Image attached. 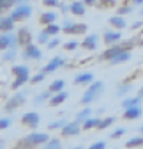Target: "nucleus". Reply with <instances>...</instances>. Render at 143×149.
Returning <instances> with one entry per match:
<instances>
[{
  "label": "nucleus",
  "mask_w": 143,
  "mask_h": 149,
  "mask_svg": "<svg viewBox=\"0 0 143 149\" xmlns=\"http://www.w3.org/2000/svg\"><path fill=\"white\" fill-rule=\"evenodd\" d=\"M126 50V46H124V43H115V45H110L108 48H106L101 55H99V59L101 61H111L113 57H117V55L120 53V52H124Z\"/></svg>",
  "instance_id": "obj_7"
},
{
  "label": "nucleus",
  "mask_w": 143,
  "mask_h": 149,
  "mask_svg": "<svg viewBox=\"0 0 143 149\" xmlns=\"http://www.w3.org/2000/svg\"><path fill=\"white\" fill-rule=\"evenodd\" d=\"M32 16V7L28 4H16L11 11V18L14 22H21V20H28Z\"/></svg>",
  "instance_id": "obj_4"
},
{
  "label": "nucleus",
  "mask_w": 143,
  "mask_h": 149,
  "mask_svg": "<svg viewBox=\"0 0 143 149\" xmlns=\"http://www.w3.org/2000/svg\"><path fill=\"white\" fill-rule=\"evenodd\" d=\"M65 123H67L65 119H57V121H53L48 128H50V130H62V128L65 126Z\"/></svg>",
  "instance_id": "obj_41"
},
{
  "label": "nucleus",
  "mask_w": 143,
  "mask_h": 149,
  "mask_svg": "<svg viewBox=\"0 0 143 149\" xmlns=\"http://www.w3.org/2000/svg\"><path fill=\"white\" fill-rule=\"evenodd\" d=\"M14 20L11 18V14L9 16H2L0 18V32H12L14 30Z\"/></svg>",
  "instance_id": "obj_19"
},
{
  "label": "nucleus",
  "mask_w": 143,
  "mask_h": 149,
  "mask_svg": "<svg viewBox=\"0 0 143 149\" xmlns=\"http://www.w3.org/2000/svg\"><path fill=\"white\" fill-rule=\"evenodd\" d=\"M140 27H143V20H140V22H134V23L131 25V29H133V30H136V29H140Z\"/></svg>",
  "instance_id": "obj_48"
},
{
  "label": "nucleus",
  "mask_w": 143,
  "mask_h": 149,
  "mask_svg": "<svg viewBox=\"0 0 143 149\" xmlns=\"http://www.w3.org/2000/svg\"><path fill=\"white\" fill-rule=\"evenodd\" d=\"M44 147L46 149H60L62 147V142H60V139H50Z\"/></svg>",
  "instance_id": "obj_37"
},
{
  "label": "nucleus",
  "mask_w": 143,
  "mask_h": 149,
  "mask_svg": "<svg viewBox=\"0 0 143 149\" xmlns=\"http://www.w3.org/2000/svg\"><path fill=\"white\" fill-rule=\"evenodd\" d=\"M62 66H65V59H62V57H53L41 71H44L46 74H50V73H55L57 69H60Z\"/></svg>",
  "instance_id": "obj_13"
},
{
  "label": "nucleus",
  "mask_w": 143,
  "mask_h": 149,
  "mask_svg": "<svg viewBox=\"0 0 143 149\" xmlns=\"http://www.w3.org/2000/svg\"><path fill=\"white\" fill-rule=\"evenodd\" d=\"M57 18H58V14H57V13H53V11H46V13H43V14H41L39 22H41L43 25H50V23H55V22H57Z\"/></svg>",
  "instance_id": "obj_23"
},
{
  "label": "nucleus",
  "mask_w": 143,
  "mask_h": 149,
  "mask_svg": "<svg viewBox=\"0 0 143 149\" xmlns=\"http://www.w3.org/2000/svg\"><path fill=\"white\" fill-rule=\"evenodd\" d=\"M50 140V135L48 133H41V132H35V130H32V133H28L20 144H18V147H35V146H43Z\"/></svg>",
  "instance_id": "obj_2"
},
{
  "label": "nucleus",
  "mask_w": 143,
  "mask_h": 149,
  "mask_svg": "<svg viewBox=\"0 0 143 149\" xmlns=\"http://www.w3.org/2000/svg\"><path fill=\"white\" fill-rule=\"evenodd\" d=\"M102 92H104V84H102V82L94 80L92 84H88V85H87V91L83 92V96H81L80 103H81L83 107L90 105V103H94V101H97V100H99V96L102 94Z\"/></svg>",
  "instance_id": "obj_1"
},
{
  "label": "nucleus",
  "mask_w": 143,
  "mask_h": 149,
  "mask_svg": "<svg viewBox=\"0 0 143 149\" xmlns=\"http://www.w3.org/2000/svg\"><path fill=\"white\" fill-rule=\"evenodd\" d=\"M50 39H51V36H50V34H48L46 30H43V32H39V36H37V41H39L41 45H46V43H48Z\"/></svg>",
  "instance_id": "obj_42"
},
{
  "label": "nucleus",
  "mask_w": 143,
  "mask_h": 149,
  "mask_svg": "<svg viewBox=\"0 0 143 149\" xmlns=\"http://www.w3.org/2000/svg\"><path fill=\"white\" fill-rule=\"evenodd\" d=\"M133 4L138 6V7H141V6H143V0H133Z\"/></svg>",
  "instance_id": "obj_51"
},
{
  "label": "nucleus",
  "mask_w": 143,
  "mask_h": 149,
  "mask_svg": "<svg viewBox=\"0 0 143 149\" xmlns=\"http://www.w3.org/2000/svg\"><path fill=\"white\" fill-rule=\"evenodd\" d=\"M23 59L27 61H41L43 59V52L39 46H35V45H27L23 46Z\"/></svg>",
  "instance_id": "obj_8"
},
{
  "label": "nucleus",
  "mask_w": 143,
  "mask_h": 149,
  "mask_svg": "<svg viewBox=\"0 0 143 149\" xmlns=\"http://www.w3.org/2000/svg\"><path fill=\"white\" fill-rule=\"evenodd\" d=\"M99 121H101V117H88V119H85L83 123H81V128L83 130H94V128H97V124H99Z\"/></svg>",
  "instance_id": "obj_25"
},
{
  "label": "nucleus",
  "mask_w": 143,
  "mask_h": 149,
  "mask_svg": "<svg viewBox=\"0 0 143 149\" xmlns=\"http://www.w3.org/2000/svg\"><path fill=\"white\" fill-rule=\"evenodd\" d=\"M108 22H110V25H111L113 29H117V30H124V29L127 27V22L124 20V16H120V14H115V16H111Z\"/></svg>",
  "instance_id": "obj_21"
},
{
  "label": "nucleus",
  "mask_w": 143,
  "mask_h": 149,
  "mask_svg": "<svg viewBox=\"0 0 143 149\" xmlns=\"http://www.w3.org/2000/svg\"><path fill=\"white\" fill-rule=\"evenodd\" d=\"M97 6L102 7V9H111V7L117 6V0H99V4H97Z\"/></svg>",
  "instance_id": "obj_39"
},
{
  "label": "nucleus",
  "mask_w": 143,
  "mask_h": 149,
  "mask_svg": "<svg viewBox=\"0 0 143 149\" xmlns=\"http://www.w3.org/2000/svg\"><path fill=\"white\" fill-rule=\"evenodd\" d=\"M16 36H18V45H20V46H27V45L32 43V32H30L27 27L18 29Z\"/></svg>",
  "instance_id": "obj_14"
},
{
  "label": "nucleus",
  "mask_w": 143,
  "mask_h": 149,
  "mask_svg": "<svg viewBox=\"0 0 143 149\" xmlns=\"http://www.w3.org/2000/svg\"><path fill=\"white\" fill-rule=\"evenodd\" d=\"M21 123L30 130H37V126L41 123V117H39L37 112H27V114L21 116Z\"/></svg>",
  "instance_id": "obj_9"
},
{
  "label": "nucleus",
  "mask_w": 143,
  "mask_h": 149,
  "mask_svg": "<svg viewBox=\"0 0 143 149\" xmlns=\"http://www.w3.org/2000/svg\"><path fill=\"white\" fill-rule=\"evenodd\" d=\"M11 126V119L9 117H0V130H6Z\"/></svg>",
  "instance_id": "obj_46"
},
{
  "label": "nucleus",
  "mask_w": 143,
  "mask_h": 149,
  "mask_svg": "<svg viewBox=\"0 0 143 149\" xmlns=\"http://www.w3.org/2000/svg\"><path fill=\"white\" fill-rule=\"evenodd\" d=\"M64 87H65V80H62V78H57V80H53L51 84H50V91L55 94V92H60V91H64Z\"/></svg>",
  "instance_id": "obj_27"
},
{
  "label": "nucleus",
  "mask_w": 143,
  "mask_h": 149,
  "mask_svg": "<svg viewBox=\"0 0 143 149\" xmlns=\"http://www.w3.org/2000/svg\"><path fill=\"white\" fill-rule=\"evenodd\" d=\"M85 6H97V0H83Z\"/></svg>",
  "instance_id": "obj_49"
},
{
  "label": "nucleus",
  "mask_w": 143,
  "mask_h": 149,
  "mask_svg": "<svg viewBox=\"0 0 143 149\" xmlns=\"http://www.w3.org/2000/svg\"><path fill=\"white\" fill-rule=\"evenodd\" d=\"M25 100H27V91H20V92H16L12 98H9V100H7V103L4 105V110H6V112H14L18 107L25 105Z\"/></svg>",
  "instance_id": "obj_5"
},
{
  "label": "nucleus",
  "mask_w": 143,
  "mask_h": 149,
  "mask_svg": "<svg viewBox=\"0 0 143 149\" xmlns=\"http://www.w3.org/2000/svg\"><path fill=\"white\" fill-rule=\"evenodd\" d=\"M104 147H106V142L104 140H97V142H94L90 146V149H104Z\"/></svg>",
  "instance_id": "obj_47"
},
{
  "label": "nucleus",
  "mask_w": 143,
  "mask_h": 149,
  "mask_svg": "<svg viewBox=\"0 0 143 149\" xmlns=\"http://www.w3.org/2000/svg\"><path fill=\"white\" fill-rule=\"evenodd\" d=\"M30 80V77H14V82H12V85H11V89H14V91H18L20 87H23L27 82Z\"/></svg>",
  "instance_id": "obj_28"
},
{
  "label": "nucleus",
  "mask_w": 143,
  "mask_h": 149,
  "mask_svg": "<svg viewBox=\"0 0 143 149\" xmlns=\"http://www.w3.org/2000/svg\"><path fill=\"white\" fill-rule=\"evenodd\" d=\"M117 121V117H113V116H110V117H104V119H101L99 121V124H97V130H106V128H110L113 123Z\"/></svg>",
  "instance_id": "obj_29"
},
{
  "label": "nucleus",
  "mask_w": 143,
  "mask_h": 149,
  "mask_svg": "<svg viewBox=\"0 0 143 149\" xmlns=\"http://www.w3.org/2000/svg\"><path fill=\"white\" fill-rule=\"evenodd\" d=\"M131 59V52L129 50H124V52H120L117 57H113L111 61H110V64L111 66H117V64H124V62H127Z\"/></svg>",
  "instance_id": "obj_22"
},
{
  "label": "nucleus",
  "mask_w": 143,
  "mask_h": 149,
  "mask_svg": "<svg viewBox=\"0 0 143 149\" xmlns=\"http://www.w3.org/2000/svg\"><path fill=\"white\" fill-rule=\"evenodd\" d=\"M12 74L14 77H30V71L27 66L18 64V66H12Z\"/></svg>",
  "instance_id": "obj_26"
},
{
  "label": "nucleus",
  "mask_w": 143,
  "mask_h": 149,
  "mask_svg": "<svg viewBox=\"0 0 143 149\" xmlns=\"http://www.w3.org/2000/svg\"><path fill=\"white\" fill-rule=\"evenodd\" d=\"M143 146V135L141 137H133L126 142V147L127 149H133V147H141Z\"/></svg>",
  "instance_id": "obj_30"
},
{
  "label": "nucleus",
  "mask_w": 143,
  "mask_h": 149,
  "mask_svg": "<svg viewBox=\"0 0 143 149\" xmlns=\"http://www.w3.org/2000/svg\"><path fill=\"white\" fill-rule=\"evenodd\" d=\"M92 82H94V73H90V71H83L74 77V85H88Z\"/></svg>",
  "instance_id": "obj_17"
},
{
  "label": "nucleus",
  "mask_w": 143,
  "mask_h": 149,
  "mask_svg": "<svg viewBox=\"0 0 143 149\" xmlns=\"http://www.w3.org/2000/svg\"><path fill=\"white\" fill-rule=\"evenodd\" d=\"M46 7H60V0H43Z\"/></svg>",
  "instance_id": "obj_45"
},
{
  "label": "nucleus",
  "mask_w": 143,
  "mask_h": 149,
  "mask_svg": "<svg viewBox=\"0 0 143 149\" xmlns=\"http://www.w3.org/2000/svg\"><path fill=\"white\" fill-rule=\"evenodd\" d=\"M80 46H81L83 50H88V52L97 50V46H99V36H97V34H88L85 39L80 43Z\"/></svg>",
  "instance_id": "obj_10"
},
{
  "label": "nucleus",
  "mask_w": 143,
  "mask_h": 149,
  "mask_svg": "<svg viewBox=\"0 0 143 149\" xmlns=\"http://www.w3.org/2000/svg\"><path fill=\"white\" fill-rule=\"evenodd\" d=\"M140 133H141V135H143V124H141V126H140Z\"/></svg>",
  "instance_id": "obj_54"
},
{
  "label": "nucleus",
  "mask_w": 143,
  "mask_h": 149,
  "mask_svg": "<svg viewBox=\"0 0 143 149\" xmlns=\"http://www.w3.org/2000/svg\"><path fill=\"white\" fill-rule=\"evenodd\" d=\"M90 116H92V108H90V107H88V105H87V107H83V108H81V110L78 112V114H76V117H74V121L81 124V123H83L85 119H88V117H90Z\"/></svg>",
  "instance_id": "obj_24"
},
{
  "label": "nucleus",
  "mask_w": 143,
  "mask_h": 149,
  "mask_svg": "<svg viewBox=\"0 0 143 149\" xmlns=\"http://www.w3.org/2000/svg\"><path fill=\"white\" fill-rule=\"evenodd\" d=\"M78 46H80V43H78V41H67V43L64 45V50H67V52H74Z\"/></svg>",
  "instance_id": "obj_44"
},
{
  "label": "nucleus",
  "mask_w": 143,
  "mask_h": 149,
  "mask_svg": "<svg viewBox=\"0 0 143 149\" xmlns=\"http://www.w3.org/2000/svg\"><path fill=\"white\" fill-rule=\"evenodd\" d=\"M143 114V108L141 107H131V108H124V116L122 119H127V121H134V119H140Z\"/></svg>",
  "instance_id": "obj_16"
},
{
  "label": "nucleus",
  "mask_w": 143,
  "mask_h": 149,
  "mask_svg": "<svg viewBox=\"0 0 143 149\" xmlns=\"http://www.w3.org/2000/svg\"><path fill=\"white\" fill-rule=\"evenodd\" d=\"M16 4H27V0H16Z\"/></svg>",
  "instance_id": "obj_52"
},
{
  "label": "nucleus",
  "mask_w": 143,
  "mask_h": 149,
  "mask_svg": "<svg viewBox=\"0 0 143 149\" xmlns=\"http://www.w3.org/2000/svg\"><path fill=\"white\" fill-rule=\"evenodd\" d=\"M60 46V37H57V36H53L51 39L46 43V48L48 50H55V48H58Z\"/></svg>",
  "instance_id": "obj_38"
},
{
  "label": "nucleus",
  "mask_w": 143,
  "mask_h": 149,
  "mask_svg": "<svg viewBox=\"0 0 143 149\" xmlns=\"http://www.w3.org/2000/svg\"><path fill=\"white\" fill-rule=\"evenodd\" d=\"M46 77H48V74H46L44 71H39L37 74H34V77H32V78H30L28 82H30L32 85H35V84H41V82H43V80H44Z\"/></svg>",
  "instance_id": "obj_36"
},
{
  "label": "nucleus",
  "mask_w": 143,
  "mask_h": 149,
  "mask_svg": "<svg viewBox=\"0 0 143 149\" xmlns=\"http://www.w3.org/2000/svg\"><path fill=\"white\" fill-rule=\"evenodd\" d=\"M143 103V98L138 94V96H127V98H124L122 101V108H131V107H141Z\"/></svg>",
  "instance_id": "obj_20"
},
{
  "label": "nucleus",
  "mask_w": 143,
  "mask_h": 149,
  "mask_svg": "<svg viewBox=\"0 0 143 149\" xmlns=\"http://www.w3.org/2000/svg\"><path fill=\"white\" fill-rule=\"evenodd\" d=\"M131 13H133V7L131 6H120L117 9V14H120V16H126V14H131Z\"/></svg>",
  "instance_id": "obj_43"
},
{
  "label": "nucleus",
  "mask_w": 143,
  "mask_h": 149,
  "mask_svg": "<svg viewBox=\"0 0 143 149\" xmlns=\"http://www.w3.org/2000/svg\"><path fill=\"white\" fill-rule=\"evenodd\" d=\"M81 130H83L81 124L73 121V123H65V126L60 130V133H62V137H74V135H78L81 132Z\"/></svg>",
  "instance_id": "obj_11"
},
{
  "label": "nucleus",
  "mask_w": 143,
  "mask_h": 149,
  "mask_svg": "<svg viewBox=\"0 0 143 149\" xmlns=\"http://www.w3.org/2000/svg\"><path fill=\"white\" fill-rule=\"evenodd\" d=\"M102 41L104 45H115V43H120L122 41V32H118L117 29L115 30H104L102 32Z\"/></svg>",
  "instance_id": "obj_12"
},
{
  "label": "nucleus",
  "mask_w": 143,
  "mask_h": 149,
  "mask_svg": "<svg viewBox=\"0 0 143 149\" xmlns=\"http://www.w3.org/2000/svg\"><path fill=\"white\" fill-rule=\"evenodd\" d=\"M60 11H62V13H69V6H65V4L60 2Z\"/></svg>",
  "instance_id": "obj_50"
},
{
  "label": "nucleus",
  "mask_w": 143,
  "mask_h": 149,
  "mask_svg": "<svg viewBox=\"0 0 143 149\" xmlns=\"http://www.w3.org/2000/svg\"><path fill=\"white\" fill-rule=\"evenodd\" d=\"M67 96H69V94H67L65 91L55 92V94H53V96L48 100V105H50V107H60V105H62V103L67 100Z\"/></svg>",
  "instance_id": "obj_18"
},
{
  "label": "nucleus",
  "mask_w": 143,
  "mask_h": 149,
  "mask_svg": "<svg viewBox=\"0 0 143 149\" xmlns=\"http://www.w3.org/2000/svg\"><path fill=\"white\" fill-rule=\"evenodd\" d=\"M16 53H18V48H7V50H4V57H2V61H4V62L14 61V59H16Z\"/></svg>",
  "instance_id": "obj_32"
},
{
  "label": "nucleus",
  "mask_w": 143,
  "mask_h": 149,
  "mask_svg": "<svg viewBox=\"0 0 143 149\" xmlns=\"http://www.w3.org/2000/svg\"><path fill=\"white\" fill-rule=\"evenodd\" d=\"M16 6V0H0V13H6V11H9V9H12Z\"/></svg>",
  "instance_id": "obj_33"
},
{
  "label": "nucleus",
  "mask_w": 143,
  "mask_h": 149,
  "mask_svg": "<svg viewBox=\"0 0 143 149\" xmlns=\"http://www.w3.org/2000/svg\"><path fill=\"white\" fill-rule=\"evenodd\" d=\"M140 14H141V16H143V6H141V7H140Z\"/></svg>",
  "instance_id": "obj_55"
},
{
  "label": "nucleus",
  "mask_w": 143,
  "mask_h": 149,
  "mask_svg": "<svg viewBox=\"0 0 143 149\" xmlns=\"http://www.w3.org/2000/svg\"><path fill=\"white\" fill-rule=\"evenodd\" d=\"M69 13H73L74 16H83L87 13V6L83 0H73L69 4Z\"/></svg>",
  "instance_id": "obj_15"
},
{
  "label": "nucleus",
  "mask_w": 143,
  "mask_h": 149,
  "mask_svg": "<svg viewBox=\"0 0 143 149\" xmlns=\"http://www.w3.org/2000/svg\"><path fill=\"white\" fill-rule=\"evenodd\" d=\"M126 132H127L126 128H117L115 132H111V133H110V139L117 140V139H120V137H124V135H126Z\"/></svg>",
  "instance_id": "obj_40"
},
{
  "label": "nucleus",
  "mask_w": 143,
  "mask_h": 149,
  "mask_svg": "<svg viewBox=\"0 0 143 149\" xmlns=\"http://www.w3.org/2000/svg\"><path fill=\"white\" fill-rule=\"evenodd\" d=\"M51 96H53V92H51V91L48 89V91H44V92H41V94H39L37 98H35V100H34V103H35V105H43V103H44V101H48V100H50Z\"/></svg>",
  "instance_id": "obj_31"
},
{
  "label": "nucleus",
  "mask_w": 143,
  "mask_h": 149,
  "mask_svg": "<svg viewBox=\"0 0 143 149\" xmlns=\"http://www.w3.org/2000/svg\"><path fill=\"white\" fill-rule=\"evenodd\" d=\"M131 91H133V85H131V84H122V85L117 89V96H127Z\"/></svg>",
  "instance_id": "obj_35"
},
{
  "label": "nucleus",
  "mask_w": 143,
  "mask_h": 149,
  "mask_svg": "<svg viewBox=\"0 0 143 149\" xmlns=\"http://www.w3.org/2000/svg\"><path fill=\"white\" fill-rule=\"evenodd\" d=\"M138 94H140V96H141V98H143V87H141V89H140V92H138Z\"/></svg>",
  "instance_id": "obj_53"
},
{
  "label": "nucleus",
  "mask_w": 143,
  "mask_h": 149,
  "mask_svg": "<svg viewBox=\"0 0 143 149\" xmlns=\"http://www.w3.org/2000/svg\"><path fill=\"white\" fill-rule=\"evenodd\" d=\"M7 48H18V36L14 32H0V52Z\"/></svg>",
  "instance_id": "obj_6"
},
{
  "label": "nucleus",
  "mask_w": 143,
  "mask_h": 149,
  "mask_svg": "<svg viewBox=\"0 0 143 149\" xmlns=\"http://www.w3.org/2000/svg\"><path fill=\"white\" fill-rule=\"evenodd\" d=\"M87 30H88V27L85 23H76L74 20H71V18H65L62 22V32L64 34L76 36V34H85Z\"/></svg>",
  "instance_id": "obj_3"
},
{
  "label": "nucleus",
  "mask_w": 143,
  "mask_h": 149,
  "mask_svg": "<svg viewBox=\"0 0 143 149\" xmlns=\"http://www.w3.org/2000/svg\"><path fill=\"white\" fill-rule=\"evenodd\" d=\"M51 37L53 36H58V32H62V27L60 25H57V23H50V25H46V29H44Z\"/></svg>",
  "instance_id": "obj_34"
}]
</instances>
